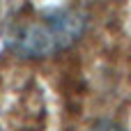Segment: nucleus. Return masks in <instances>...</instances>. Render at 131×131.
<instances>
[{
  "label": "nucleus",
  "instance_id": "obj_1",
  "mask_svg": "<svg viewBox=\"0 0 131 131\" xmlns=\"http://www.w3.org/2000/svg\"><path fill=\"white\" fill-rule=\"evenodd\" d=\"M88 16L81 9L67 7L46 14L18 18L7 30V46L21 58L41 60L71 48L85 32Z\"/></svg>",
  "mask_w": 131,
  "mask_h": 131
},
{
  "label": "nucleus",
  "instance_id": "obj_2",
  "mask_svg": "<svg viewBox=\"0 0 131 131\" xmlns=\"http://www.w3.org/2000/svg\"><path fill=\"white\" fill-rule=\"evenodd\" d=\"M90 131H127V129H122L120 124H115V122H111V120H101V122H97Z\"/></svg>",
  "mask_w": 131,
  "mask_h": 131
}]
</instances>
